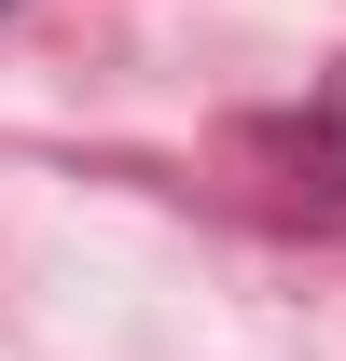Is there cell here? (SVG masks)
I'll return each mask as SVG.
<instances>
[{
  "label": "cell",
  "instance_id": "cell-1",
  "mask_svg": "<svg viewBox=\"0 0 346 361\" xmlns=\"http://www.w3.org/2000/svg\"><path fill=\"white\" fill-rule=\"evenodd\" d=\"M277 153H291V167L319 180V195H346V70H333L319 97H305L291 126H277Z\"/></svg>",
  "mask_w": 346,
  "mask_h": 361
}]
</instances>
